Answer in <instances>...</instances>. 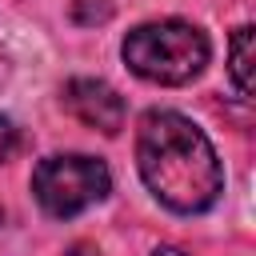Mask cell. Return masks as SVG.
<instances>
[{
    "label": "cell",
    "instance_id": "obj_1",
    "mask_svg": "<svg viewBox=\"0 0 256 256\" xmlns=\"http://www.w3.org/2000/svg\"><path fill=\"white\" fill-rule=\"evenodd\" d=\"M136 164L144 184L172 212H204L224 188V168L208 136L180 112L152 108L136 128Z\"/></svg>",
    "mask_w": 256,
    "mask_h": 256
},
{
    "label": "cell",
    "instance_id": "obj_2",
    "mask_svg": "<svg viewBox=\"0 0 256 256\" xmlns=\"http://www.w3.org/2000/svg\"><path fill=\"white\" fill-rule=\"evenodd\" d=\"M124 64L152 84H188L208 64V36L188 20L140 24L124 40Z\"/></svg>",
    "mask_w": 256,
    "mask_h": 256
},
{
    "label": "cell",
    "instance_id": "obj_3",
    "mask_svg": "<svg viewBox=\"0 0 256 256\" xmlns=\"http://www.w3.org/2000/svg\"><path fill=\"white\" fill-rule=\"evenodd\" d=\"M112 188V176L104 168V160L96 156H48L36 164L32 172V192L40 200V208L56 220H68L92 204H100Z\"/></svg>",
    "mask_w": 256,
    "mask_h": 256
},
{
    "label": "cell",
    "instance_id": "obj_4",
    "mask_svg": "<svg viewBox=\"0 0 256 256\" xmlns=\"http://www.w3.org/2000/svg\"><path fill=\"white\" fill-rule=\"evenodd\" d=\"M64 108L80 120V124H88V128H96V132H104V136H116L120 128H124V100L116 96V88L112 84H104V80H92V76H76V80H68L64 84Z\"/></svg>",
    "mask_w": 256,
    "mask_h": 256
},
{
    "label": "cell",
    "instance_id": "obj_5",
    "mask_svg": "<svg viewBox=\"0 0 256 256\" xmlns=\"http://www.w3.org/2000/svg\"><path fill=\"white\" fill-rule=\"evenodd\" d=\"M228 72L240 96H252V28H236L228 44Z\"/></svg>",
    "mask_w": 256,
    "mask_h": 256
},
{
    "label": "cell",
    "instance_id": "obj_6",
    "mask_svg": "<svg viewBox=\"0 0 256 256\" xmlns=\"http://www.w3.org/2000/svg\"><path fill=\"white\" fill-rule=\"evenodd\" d=\"M112 16V0H72V20L84 28H96Z\"/></svg>",
    "mask_w": 256,
    "mask_h": 256
},
{
    "label": "cell",
    "instance_id": "obj_7",
    "mask_svg": "<svg viewBox=\"0 0 256 256\" xmlns=\"http://www.w3.org/2000/svg\"><path fill=\"white\" fill-rule=\"evenodd\" d=\"M12 148H16V128H12L8 116H0V160H8Z\"/></svg>",
    "mask_w": 256,
    "mask_h": 256
},
{
    "label": "cell",
    "instance_id": "obj_8",
    "mask_svg": "<svg viewBox=\"0 0 256 256\" xmlns=\"http://www.w3.org/2000/svg\"><path fill=\"white\" fill-rule=\"evenodd\" d=\"M64 256H100V252H96L92 244H72V248H68Z\"/></svg>",
    "mask_w": 256,
    "mask_h": 256
},
{
    "label": "cell",
    "instance_id": "obj_9",
    "mask_svg": "<svg viewBox=\"0 0 256 256\" xmlns=\"http://www.w3.org/2000/svg\"><path fill=\"white\" fill-rule=\"evenodd\" d=\"M152 256H184V252H180V248H156Z\"/></svg>",
    "mask_w": 256,
    "mask_h": 256
}]
</instances>
